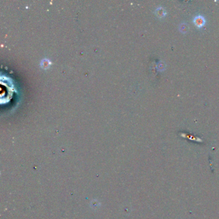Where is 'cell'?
I'll return each instance as SVG.
<instances>
[{"label":"cell","mask_w":219,"mask_h":219,"mask_svg":"<svg viewBox=\"0 0 219 219\" xmlns=\"http://www.w3.org/2000/svg\"><path fill=\"white\" fill-rule=\"evenodd\" d=\"M193 23L197 28H202L206 23V19L202 15H198L193 17Z\"/></svg>","instance_id":"obj_1"},{"label":"cell","mask_w":219,"mask_h":219,"mask_svg":"<svg viewBox=\"0 0 219 219\" xmlns=\"http://www.w3.org/2000/svg\"><path fill=\"white\" fill-rule=\"evenodd\" d=\"M52 65V62L48 58L43 59L41 62H40V66L44 69H48Z\"/></svg>","instance_id":"obj_2"},{"label":"cell","mask_w":219,"mask_h":219,"mask_svg":"<svg viewBox=\"0 0 219 219\" xmlns=\"http://www.w3.org/2000/svg\"><path fill=\"white\" fill-rule=\"evenodd\" d=\"M156 13L157 16L159 17H163L166 16L167 15V12L165 11V10H164V8L163 7H159L157 9H156Z\"/></svg>","instance_id":"obj_3"},{"label":"cell","mask_w":219,"mask_h":219,"mask_svg":"<svg viewBox=\"0 0 219 219\" xmlns=\"http://www.w3.org/2000/svg\"><path fill=\"white\" fill-rule=\"evenodd\" d=\"M188 26L186 25V24H184V23L182 24L180 26V27H179V30H180V31L181 32H183V33L186 32L187 30H188Z\"/></svg>","instance_id":"obj_4"}]
</instances>
